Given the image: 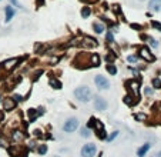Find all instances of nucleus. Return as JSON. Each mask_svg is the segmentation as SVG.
Returning <instances> with one entry per match:
<instances>
[{
    "instance_id": "cd10ccee",
    "label": "nucleus",
    "mask_w": 161,
    "mask_h": 157,
    "mask_svg": "<svg viewBox=\"0 0 161 157\" xmlns=\"http://www.w3.org/2000/svg\"><path fill=\"white\" fill-rule=\"evenodd\" d=\"M86 41H87V44H88V46H97V43H95L97 40H94V39L86 37Z\"/></svg>"
},
{
    "instance_id": "412c9836",
    "label": "nucleus",
    "mask_w": 161,
    "mask_h": 157,
    "mask_svg": "<svg viewBox=\"0 0 161 157\" xmlns=\"http://www.w3.org/2000/svg\"><path fill=\"white\" fill-rule=\"evenodd\" d=\"M29 117H30V120L32 121H34V119H37V113H36V110L34 109H29Z\"/></svg>"
},
{
    "instance_id": "aec40b11",
    "label": "nucleus",
    "mask_w": 161,
    "mask_h": 157,
    "mask_svg": "<svg viewBox=\"0 0 161 157\" xmlns=\"http://www.w3.org/2000/svg\"><path fill=\"white\" fill-rule=\"evenodd\" d=\"M37 153L40 154V156H44L46 153H47V144H41L37 147Z\"/></svg>"
},
{
    "instance_id": "c756f323",
    "label": "nucleus",
    "mask_w": 161,
    "mask_h": 157,
    "mask_svg": "<svg viewBox=\"0 0 161 157\" xmlns=\"http://www.w3.org/2000/svg\"><path fill=\"white\" fill-rule=\"evenodd\" d=\"M151 26H153L154 29H157L161 32V23H158V21H151Z\"/></svg>"
},
{
    "instance_id": "72a5a7b5",
    "label": "nucleus",
    "mask_w": 161,
    "mask_h": 157,
    "mask_svg": "<svg viewBox=\"0 0 161 157\" xmlns=\"http://www.w3.org/2000/svg\"><path fill=\"white\" fill-rule=\"evenodd\" d=\"M10 2H12V3H13V6H14V7H21V4L19 3L17 0H10Z\"/></svg>"
},
{
    "instance_id": "dca6fc26",
    "label": "nucleus",
    "mask_w": 161,
    "mask_h": 157,
    "mask_svg": "<svg viewBox=\"0 0 161 157\" xmlns=\"http://www.w3.org/2000/svg\"><path fill=\"white\" fill-rule=\"evenodd\" d=\"M90 14H91V9L88 7V6H84V7L81 9V17L83 19H87Z\"/></svg>"
},
{
    "instance_id": "0eeeda50",
    "label": "nucleus",
    "mask_w": 161,
    "mask_h": 157,
    "mask_svg": "<svg viewBox=\"0 0 161 157\" xmlns=\"http://www.w3.org/2000/svg\"><path fill=\"white\" fill-rule=\"evenodd\" d=\"M3 109L6 112H12L16 109V101L13 99H4L3 100Z\"/></svg>"
},
{
    "instance_id": "f3484780",
    "label": "nucleus",
    "mask_w": 161,
    "mask_h": 157,
    "mask_svg": "<svg viewBox=\"0 0 161 157\" xmlns=\"http://www.w3.org/2000/svg\"><path fill=\"white\" fill-rule=\"evenodd\" d=\"M80 136L84 137V139H88V137L91 136V134H90V130H88L87 127H81V128H80Z\"/></svg>"
},
{
    "instance_id": "a878e982",
    "label": "nucleus",
    "mask_w": 161,
    "mask_h": 157,
    "mask_svg": "<svg viewBox=\"0 0 161 157\" xmlns=\"http://www.w3.org/2000/svg\"><path fill=\"white\" fill-rule=\"evenodd\" d=\"M133 97H130V96H125V97H124V103L125 104H130V106H133V104H134V101H133Z\"/></svg>"
},
{
    "instance_id": "c85d7f7f",
    "label": "nucleus",
    "mask_w": 161,
    "mask_h": 157,
    "mask_svg": "<svg viewBox=\"0 0 161 157\" xmlns=\"http://www.w3.org/2000/svg\"><path fill=\"white\" fill-rule=\"evenodd\" d=\"M127 62H130V63L138 62V56H128V57H127Z\"/></svg>"
},
{
    "instance_id": "2f4dec72",
    "label": "nucleus",
    "mask_w": 161,
    "mask_h": 157,
    "mask_svg": "<svg viewBox=\"0 0 161 157\" xmlns=\"http://www.w3.org/2000/svg\"><path fill=\"white\" fill-rule=\"evenodd\" d=\"M134 119L136 120H145V114H134Z\"/></svg>"
},
{
    "instance_id": "393cba45",
    "label": "nucleus",
    "mask_w": 161,
    "mask_h": 157,
    "mask_svg": "<svg viewBox=\"0 0 161 157\" xmlns=\"http://www.w3.org/2000/svg\"><path fill=\"white\" fill-rule=\"evenodd\" d=\"M117 136H118V132H113L111 134H110V136L107 137V141H113V140H114V139H116Z\"/></svg>"
},
{
    "instance_id": "58836bf2",
    "label": "nucleus",
    "mask_w": 161,
    "mask_h": 157,
    "mask_svg": "<svg viewBox=\"0 0 161 157\" xmlns=\"http://www.w3.org/2000/svg\"><path fill=\"white\" fill-rule=\"evenodd\" d=\"M2 120H3V113L0 112V121H2Z\"/></svg>"
},
{
    "instance_id": "423d86ee",
    "label": "nucleus",
    "mask_w": 161,
    "mask_h": 157,
    "mask_svg": "<svg viewBox=\"0 0 161 157\" xmlns=\"http://www.w3.org/2000/svg\"><path fill=\"white\" fill-rule=\"evenodd\" d=\"M9 153L12 154V157H27L29 150L24 147H13V149H9Z\"/></svg>"
},
{
    "instance_id": "473e14b6",
    "label": "nucleus",
    "mask_w": 161,
    "mask_h": 157,
    "mask_svg": "<svg viewBox=\"0 0 161 157\" xmlns=\"http://www.w3.org/2000/svg\"><path fill=\"white\" fill-rule=\"evenodd\" d=\"M144 91H145V96H151L154 93V90H153V89H150V87H145Z\"/></svg>"
},
{
    "instance_id": "bb28decb",
    "label": "nucleus",
    "mask_w": 161,
    "mask_h": 157,
    "mask_svg": "<svg viewBox=\"0 0 161 157\" xmlns=\"http://www.w3.org/2000/svg\"><path fill=\"white\" fill-rule=\"evenodd\" d=\"M106 39H107V43H113V41H114V37H113L111 32H107V34H106Z\"/></svg>"
},
{
    "instance_id": "b1692460",
    "label": "nucleus",
    "mask_w": 161,
    "mask_h": 157,
    "mask_svg": "<svg viewBox=\"0 0 161 157\" xmlns=\"http://www.w3.org/2000/svg\"><path fill=\"white\" fill-rule=\"evenodd\" d=\"M94 123H95V119H94V117H91V119L88 120V123H87L86 127L88 128V130H90V128H94Z\"/></svg>"
},
{
    "instance_id": "4be33fe9",
    "label": "nucleus",
    "mask_w": 161,
    "mask_h": 157,
    "mask_svg": "<svg viewBox=\"0 0 161 157\" xmlns=\"http://www.w3.org/2000/svg\"><path fill=\"white\" fill-rule=\"evenodd\" d=\"M151 83H153V87H154V89H161V80H160L158 77H154Z\"/></svg>"
},
{
    "instance_id": "f03ea898",
    "label": "nucleus",
    "mask_w": 161,
    "mask_h": 157,
    "mask_svg": "<svg viewBox=\"0 0 161 157\" xmlns=\"http://www.w3.org/2000/svg\"><path fill=\"white\" fill-rule=\"evenodd\" d=\"M77 128H79V119L77 117H70V119H67L64 121V124H63L64 133H73Z\"/></svg>"
},
{
    "instance_id": "f704fd0d",
    "label": "nucleus",
    "mask_w": 161,
    "mask_h": 157,
    "mask_svg": "<svg viewBox=\"0 0 161 157\" xmlns=\"http://www.w3.org/2000/svg\"><path fill=\"white\" fill-rule=\"evenodd\" d=\"M34 136H36V137H40V136H41V132H40V130H34Z\"/></svg>"
},
{
    "instance_id": "e433bc0d",
    "label": "nucleus",
    "mask_w": 161,
    "mask_h": 157,
    "mask_svg": "<svg viewBox=\"0 0 161 157\" xmlns=\"http://www.w3.org/2000/svg\"><path fill=\"white\" fill-rule=\"evenodd\" d=\"M131 27H133V29H138V30L141 29V27H140V26H138V25H131Z\"/></svg>"
},
{
    "instance_id": "ddd939ff",
    "label": "nucleus",
    "mask_w": 161,
    "mask_h": 157,
    "mask_svg": "<svg viewBox=\"0 0 161 157\" xmlns=\"http://www.w3.org/2000/svg\"><path fill=\"white\" fill-rule=\"evenodd\" d=\"M93 30H94V33H95V34H101V33L104 32V25L94 21V23H93Z\"/></svg>"
},
{
    "instance_id": "ea45409f",
    "label": "nucleus",
    "mask_w": 161,
    "mask_h": 157,
    "mask_svg": "<svg viewBox=\"0 0 161 157\" xmlns=\"http://www.w3.org/2000/svg\"><path fill=\"white\" fill-rule=\"evenodd\" d=\"M158 157H161V151H160V153H158Z\"/></svg>"
},
{
    "instance_id": "f257e3e1",
    "label": "nucleus",
    "mask_w": 161,
    "mask_h": 157,
    "mask_svg": "<svg viewBox=\"0 0 161 157\" xmlns=\"http://www.w3.org/2000/svg\"><path fill=\"white\" fill-rule=\"evenodd\" d=\"M74 97L81 103H88L93 97V93H91V89L88 86H80L74 90Z\"/></svg>"
},
{
    "instance_id": "6ab92c4d",
    "label": "nucleus",
    "mask_w": 161,
    "mask_h": 157,
    "mask_svg": "<svg viewBox=\"0 0 161 157\" xmlns=\"http://www.w3.org/2000/svg\"><path fill=\"white\" fill-rule=\"evenodd\" d=\"M91 63H93V66H100V57H99V54L94 53L93 56H91Z\"/></svg>"
},
{
    "instance_id": "6e6552de",
    "label": "nucleus",
    "mask_w": 161,
    "mask_h": 157,
    "mask_svg": "<svg viewBox=\"0 0 161 157\" xmlns=\"http://www.w3.org/2000/svg\"><path fill=\"white\" fill-rule=\"evenodd\" d=\"M140 56L147 62H154V56L150 53V50L147 47H141L140 49Z\"/></svg>"
},
{
    "instance_id": "4c0bfd02",
    "label": "nucleus",
    "mask_w": 161,
    "mask_h": 157,
    "mask_svg": "<svg viewBox=\"0 0 161 157\" xmlns=\"http://www.w3.org/2000/svg\"><path fill=\"white\" fill-rule=\"evenodd\" d=\"M106 60H107V62H111V60H113V56H106Z\"/></svg>"
},
{
    "instance_id": "c9c22d12",
    "label": "nucleus",
    "mask_w": 161,
    "mask_h": 157,
    "mask_svg": "<svg viewBox=\"0 0 161 157\" xmlns=\"http://www.w3.org/2000/svg\"><path fill=\"white\" fill-rule=\"evenodd\" d=\"M0 147H6V143H4L2 139H0Z\"/></svg>"
},
{
    "instance_id": "79ce46f5",
    "label": "nucleus",
    "mask_w": 161,
    "mask_h": 157,
    "mask_svg": "<svg viewBox=\"0 0 161 157\" xmlns=\"http://www.w3.org/2000/svg\"><path fill=\"white\" fill-rule=\"evenodd\" d=\"M88 2H91V0H88ZM93 2H94V0H93Z\"/></svg>"
},
{
    "instance_id": "20e7f679",
    "label": "nucleus",
    "mask_w": 161,
    "mask_h": 157,
    "mask_svg": "<svg viewBox=\"0 0 161 157\" xmlns=\"http://www.w3.org/2000/svg\"><path fill=\"white\" fill-rule=\"evenodd\" d=\"M94 83L95 86L99 87L100 90H108L110 89V82H108L107 77H104L103 75H97L94 77Z\"/></svg>"
},
{
    "instance_id": "f8f14e48",
    "label": "nucleus",
    "mask_w": 161,
    "mask_h": 157,
    "mask_svg": "<svg viewBox=\"0 0 161 157\" xmlns=\"http://www.w3.org/2000/svg\"><path fill=\"white\" fill-rule=\"evenodd\" d=\"M17 63H19V59H10L7 62H4V69L6 70H12L13 67H16Z\"/></svg>"
},
{
    "instance_id": "2eb2a0df",
    "label": "nucleus",
    "mask_w": 161,
    "mask_h": 157,
    "mask_svg": "<svg viewBox=\"0 0 161 157\" xmlns=\"http://www.w3.org/2000/svg\"><path fill=\"white\" fill-rule=\"evenodd\" d=\"M49 84H50V87H53V89H62V83L58 82L57 78H50Z\"/></svg>"
},
{
    "instance_id": "39448f33",
    "label": "nucleus",
    "mask_w": 161,
    "mask_h": 157,
    "mask_svg": "<svg viewBox=\"0 0 161 157\" xmlns=\"http://www.w3.org/2000/svg\"><path fill=\"white\" fill-rule=\"evenodd\" d=\"M93 106H94V109L97 110V112H104V110H107L108 103L103 99V97H100V96H95V97H94V101H93Z\"/></svg>"
},
{
    "instance_id": "7c9ffc66",
    "label": "nucleus",
    "mask_w": 161,
    "mask_h": 157,
    "mask_svg": "<svg viewBox=\"0 0 161 157\" xmlns=\"http://www.w3.org/2000/svg\"><path fill=\"white\" fill-rule=\"evenodd\" d=\"M12 99L14 100V101H23V100H24V97H21L20 94H14V96L12 97Z\"/></svg>"
},
{
    "instance_id": "9b49d317",
    "label": "nucleus",
    "mask_w": 161,
    "mask_h": 157,
    "mask_svg": "<svg viewBox=\"0 0 161 157\" xmlns=\"http://www.w3.org/2000/svg\"><path fill=\"white\" fill-rule=\"evenodd\" d=\"M4 13H6V19H4L6 21H10L13 19V16L16 14V12H14V9L12 6H6L4 7Z\"/></svg>"
},
{
    "instance_id": "5701e85b",
    "label": "nucleus",
    "mask_w": 161,
    "mask_h": 157,
    "mask_svg": "<svg viewBox=\"0 0 161 157\" xmlns=\"http://www.w3.org/2000/svg\"><path fill=\"white\" fill-rule=\"evenodd\" d=\"M148 43L151 44V47H154V49H157L158 47V41L155 40V39H153V37H148Z\"/></svg>"
},
{
    "instance_id": "a19ab883",
    "label": "nucleus",
    "mask_w": 161,
    "mask_h": 157,
    "mask_svg": "<svg viewBox=\"0 0 161 157\" xmlns=\"http://www.w3.org/2000/svg\"><path fill=\"white\" fill-rule=\"evenodd\" d=\"M54 157H60V156H54Z\"/></svg>"
},
{
    "instance_id": "1a4fd4ad",
    "label": "nucleus",
    "mask_w": 161,
    "mask_h": 157,
    "mask_svg": "<svg viewBox=\"0 0 161 157\" xmlns=\"http://www.w3.org/2000/svg\"><path fill=\"white\" fill-rule=\"evenodd\" d=\"M150 147H151L150 143H144L141 147H138V150H137V157H145V154L148 153Z\"/></svg>"
},
{
    "instance_id": "9d476101",
    "label": "nucleus",
    "mask_w": 161,
    "mask_h": 157,
    "mask_svg": "<svg viewBox=\"0 0 161 157\" xmlns=\"http://www.w3.org/2000/svg\"><path fill=\"white\" fill-rule=\"evenodd\" d=\"M148 7H150V10H153V12H160L161 10V0H150Z\"/></svg>"
},
{
    "instance_id": "a211bd4d",
    "label": "nucleus",
    "mask_w": 161,
    "mask_h": 157,
    "mask_svg": "<svg viewBox=\"0 0 161 157\" xmlns=\"http://www.w3.org/2000/svg\"><path fill=\"white\" fill-rule=\"evenodd\" d=\"M106 69H107V71L108 73H110V75H113V76H116L117 75V67L114 66V64H107V66H106Z\"/></svg>"
},
{
    "instance_id": "7ed1b4c3",
    "label": "nucleus",
    "mask_w": 161,
    "mask_h": 157,
    "mask_svg": "<svg viewBox=\"0 0 161 157\" xmlns=\"http://www.w3.org/2000/svg\"><path fill=\"white\" fill-rule=\"evenodd\" d=\"M95 153H97V146L93 144V143H87L81 147L80 150V154L81 157H94Z\"/></svg>"
},
{
    "instance_id": "37998d69",
    "label": "nucleus",
    "mask_w": 161,
    "mask_h": 157,
    "mask_svg": "<svg viewBox=\"0 0 161 157\" xmlns=\"http://www.w3.org/2000/svg\"><path fill=\"white\" fill-rule=\"evenodd\" d=\"M0 101H2V99H0Z\"/></svg>"
},
{
    "instance_id": "4468645a",
    "label": "nucleus",
    "mask_w": 161,
    "mask_h": 157,
    "mask_svg": "<svg viewBox=\"0 0 161 157\" xmlns=\"http://www.w3.org/2000/svg\"><path fill=\"white\" fill-rule=\"evenodd\" d=\"M12 137H13V140H14V141H20V140L24 139V134H23L21 132H19V130H16V132H13Z\"/></svg>"
}]
</instances>
